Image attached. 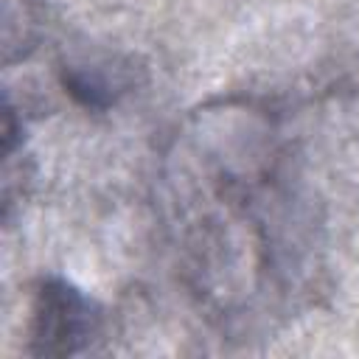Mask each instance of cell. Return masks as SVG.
<instances>
[{
	"instance_id": "1",
	"label": "cell",
	"mask_w": 359,
	"mask_h": 359,
	"mask_svg": "<svg viewBox=\"0 0 359 359\" xmlns=\"http://www.w3.org/2000/svg\"><path fill=\"white\" fill-rule=\"evenodd\" d=\"M90 328V317L84 303L70 292H45L42 306L36 311V342L42 353H70L84 339Z\"/></svg>"
}]
</instances>
